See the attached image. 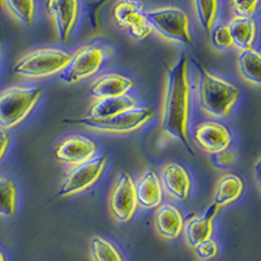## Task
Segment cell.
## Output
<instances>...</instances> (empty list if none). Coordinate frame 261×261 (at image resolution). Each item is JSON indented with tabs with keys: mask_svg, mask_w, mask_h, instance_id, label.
<instances>
[{
	"mask_svg": "<svg viewBox=\"0 0 261 261\" xmlns=\"http://www.w3.org/2000/svg\"><path fill=\"white\" fill-rule=\"evenodd\" d=\"M253 175H255L256 181H257L258 187L261 188V157L256 161L255 166H253Z\"/></svg>",
	"mask_w": 261,
	"mask_h": 261,
	"instance_id": "cell-33",
	"label": "cell"
},
{
	"mask_svg": "<svg viewBox=\"0 0 261 261\" xmlns=\"http://www.w3.org/2000/svg\"><path fill=\"white\" fill-rule=\"evenodd\" d=\"M113 18L120 29L137 41H144L153 29L146 20L143 3L137 0H119L113 7Z\"/></svg>",
	"mask_w": 261,
	"mask_h": 261,
	"instance_id": "cell-10",
	"label": "cell"
},
{
	"mask_svg": "<svg viewBox=\"0 0 261 261\" xmlns=\"http://www.w3.org/2000/svg\"><path fill=\"white\" fill-rule=\"evenodd\" d=\"M136 106L137 101L129 94L115 98H95L90 103L89 111L86 116L94 119L110 118V116L134 109Z\"/></svg>",
	"mask_w": 261,
	"mask_h": 261,
	"instance_id": "cell-19",
	"label": "cell"
},
{
	"mask_svg": "<svg viewBox=\"0 0 261 261\" xmlns=\"http://www.w3.org/2000/svg\"><path fill=\"white\" fill-rule=\"evenodd\" d=\"M107 166V155L94 157L85 163L73 166L65 175L58 192V197L77 195L90 188L102 176Z\"/></svg>",
	"mask_w": 261,
	"mask_h": 261,
	"instance_id": "cell-8",
	"label": "cell"
},
{
	"mask_svg": "<svg viewBox=\"0 0 261 261\" xmlns=\"http://www.w3.org/2000/svg\"><path fill=\"white\" fill-rule=\"evenodd\" d=\"M0 261H7L6 256H4V253L2 251H0Z\"/></svg>",
	"mask_w": 261,
	"mask_h": 261,
	"instance_id": "cell-35",
	"label": "cell"
},
{
	"mask_svg": "<svg viewBox=\"0 0 261 261\" xmlns=\"http://www.w3.org/2000/svg\"><path fill=\"white\" fill-rule=\"evenodd\" d=\"M231 132L225 124L214 120L201 122L193 130V141L202 151L208 154H214L231 144Z\"/></svg>",
	"mask_w": 261,
	"mask_h": 261,
	"instance_id": "cell-12",
	"label": "cell"
},
{
	"mask_svg": "<svg viewBox=\"0 0 261 261\" xmlns=\"http://www.w3.org/2000/svg\"><path fill=\"white\" fill-rule=\"evenodd\" d=\"M155 231L167 241H175L184 230V217L174 204H161L154 212Z\"/></svg>",
	"mask_w": 261,
	"mask_h": 261,
	"instance_id": "cell-16",
	"label": "cell"
},
{
	"mask_svg": "<svg viewBox=\"0 0 261 261\" xmlns=\"http://www.w3.org/2000/svg\"><path fill=\"white\" fill-rule=\"evenodd\" d=\"M153 116L154 111L150 107L136 106L110 118L94 119L89 116H80L74 119H64V123L80 124L89 129L107 132V134H129L148 124Z\"/></svg>",
	"mask_w": 261,
	"mask_h": 261,
	"instance_id": "cell-6",
	"label": "cell"
},
{
	"mask_svg": "<svg viewBox=\"0 0 261 261\" xmlns=\"http://www.w3.org/2000/svg\"><path fill=\"white\" fill-rule=\"evenodd\" d=\"M17 186L12 179L0 176V216L11 218L17 209Z\"/></svg>",
	"mask_w": 261,
	"mask_h": 261,
	"instance_id": "cell-23",
	"label": "cell"
},
{
	"mask_svg": "<svg viewBox=\"0 0 261 261\" xmlns=\"http://www.w3.org/2000/svg\"><path fill=\"white\" fill-rule=\"evenodd\" d=\"M211 41L212 45L218 50H227V48L232 47L231 37H230V33H228L226 25H218L212 29Z\"/></svg>",
	"mask_w": 261,
	"mask_h": 261,
	"instance_id": "cell-27",
	"label": "cell"
},
{
	"mask_svg": "<svg viewBox=\"0 0 261 261\" xmlns=\"http://www.w3.org/2000/svg\"><path fill=\"white\" fill-rule=\"evenodd\" d=\"M197 71V102L206 115L226 118L239 98V89L216 74L211 73L200 63L195 62Z\"/></svg>",
	"mask_w": 261,
	"mask_h": 261,
	"instance_id": "cell-2",
	"label": "cell"
},
{
	"mask_svg": "<svg viewBox=\"0 0 261 261\" xmlns=\"http://www.w3.org/2000/svg\"><path fill=\"white\" fill-rule=\"evenodd\" d=\"M110 0H94L88 4V17H89L90 25L93 29H97L99 21H98V13L105 7V4L109 3Z\"/></svg>",
	"mask_w": 261,
	"mask_h": 261,
	"instance_id": "cell-31",
	"label": "cell"
},
{
	"mask_svg": "<svg viewBox=\"0 0 261 261\" xmlns=\"http://www.w3.org/2000/svg\"><path fill=\"white\" fill-rule=\"evenodd\" d=\"M9 144H11V137H9L8 132L0 128V161L3 160V157L8 151Z\"/></svg>",
	"mask_w": 261,
	"mask_h": 261,
	"instance_id": "cell-32",
	"label": "cell"
},
{
	"mask_svg": "<svg viewBox=\"0 0 261 261\" xmlns=\"http://www.w3.org/2000/svg\"><path fill=\"white\" fill-rule=\"evenodd\" d=\"M191 116V83L188 76V57L180 55L176 63L166 67V84L162 106V130L179 140L190 154L195 155L188 139Z\"/></svg>",
	"mask_w": 261,
	"mask_h": 261,
	"instance_id": "cell-1",
	"label": "cell"
},
{
	"mask_svg": "<svg viewBox=\"0 0 261 261\" xmlns=\"http://www.w3.org/2000/svg\"><path fill=\"white\" fill-rule=\"evenodd\" d=\"M212 161H213V165L217 169H227L234 163L235 151L231 150L228 146V148L222 149V150L212 154Z\"/></svg>",
	"mask_w": 261,
	"mask_h": 261,
	"instance_id": "cell-30",
	"label": "cell"
},
{
	"mask_svg": "<svg viewBox=\"0 0 261 261\" xmlns=\"http://www.w3.org/2000/svg\"><path fill=\"white\" fill-rule=\"evenodd\" d=\"M195 255L199 260L208 261L213 260L218 255V243L214 239H206L195 247Z\"/></svg>",
	"mask_w": 261,
	"mask_h": 261,
	"instance_id": "cell-28",
	"label": "cell"
},
{
	"mask_svg": "<svg viewBox=\"0 0 261 261\" xmlns=\"http://www.w3.org/2000/svg\"><path fill=\"white\" fill-rule=\"evenodd\" d=\"M46 7L57 28L58 37L62 42H67L77 24L80 0H47Z\"/></svg>",
	"mask_w": 261,
	"mask_h": 261,
	"instance_id": "cell-13",
	"label": "cell"
},
{
	"mask_svg": "<svg viewBox=\"0 0 261 261\" xmlns=\"http://www.w3.org/2000/svg\"><path fill=\"white\" fill-rule=\"evenodd\" d=\"M90 255L93 261H124V257L118 247L102 237L92 238Z\"/></svg>",
	"mask_w": 261,
	"mask_h": 261,
	"instance_id": "cell-24",
	"label": "cell"
},
{
	"mask_svg": "<svg viewBox=\"0 0 261 261\" xmlns=\"http://www.w3.org/2000/svg\"><path fill=\"white\" fill-rule=\"evenodd\" d=\"M2 54H3V41H2V33H0V60H2Z\"/></svg>",
	"mask_w": 261,
	"mask_h": 261,
	"instance_id": "cell-34",
	"label": "cell"
},
{
	"mask_svg": "<svg viewBox=\"0 0 261 261\" xmlns=\"http://www.w3.org/2000/svg\"><path fill=\"white\" fill-rule=\"evenodd\" d=\"M135 83L124 74L109 72L101 74L90 85V95L94 98H115L127 95L134 89Z\"/></svg>",
	"mask_w": 261,
	"mask_h": 261,
	"instance_id": "cell-17",
	"label": "cell"
},
{
	"mask_svg": "<svg viewBox=\"0 0 261 261\" xmlns=\"http://www.w3.org/2000/svg\"><path fill=\"white\" fill-rule=\"evenodd\" d=\"M226 27L230 33L234 47L241 51L252 48L256 38V24L252 17L235 16L228 21Z\"/></svg>",
	"mask_w": 261,
	"mask_h": 261,
	"instance_id": "cell-20",
	"label": "cell"
},
{
	"mask_svg": "<svg viewBox=\"0 0 261 261\" xmlns=\"http://www.w3.org/2000/svg\"><path fill=\"white\" fill-rule=\"evenodd\" d=\"M161 183L165 192L178 201H187L192 191V178L183 165L169 162L162 167Z\"/></svg>",
	"mask_w": 261,
	"mask_h": 261,
	"instance_id": "cell-14",
	"label": "cell"
},
{
	"mask_svg": "<svg viewBox=\"0 0 261 261\" xmlns=\"http://www.w3.org/2000/svg\"><path fill=\"white\" fill-rule=\"evenodd\" d=\"M72 54L63 48L42 47L24 54L13 64V73L28 79L50 77L64 71Z\"/></svg>",
	"mask_w": 261,
	"mask_h": 261,
	"instance_id": "cell-4",
	"label": "cell"
},
{
	"mask_svg": "<svg viewBox=\"0 0 261 261\" xmlns=\"http://www.w3.org/2000/svg\"><path fill=\"white\" fill-rule=\"evenodd\" d=\"M220 206L213 202L206 211L200 216L190 217L186 222H184V237L186 242L190 247L195 248L196 246L201 242L211 239L213 235V220L216 214L218 213Z\"/></svg>",
	"mask_w": 261,
	"mask_h": 261,
	"instance_id": "cell-15",
	"label": "cell"
},
{
	"mask_svg": "<svg viewBox=\"0 0 261 261\" xmlns=\"http://www.w3.org/2000/svg\"><path fill=\"white\" fill-rule=\"evenodd\" d=\"M137 196L135 180L129 172L120 171L116 175L110 191L111 216L120 223L129 222L137 209Z\"/></svg>",
	"mask_w": 261,
	"mask_h": 261,
	"instance_id": "cell-9",
	"label": "cell"
},
{
	"mask_svg": "<svg viewBox=\"0 0 261 261\" xmlns=\"http://www.w3.org/2000/svg\"><path fill=\"white\" fill-rule=\"evenodd\" d=\"M43 94L38 86H9L0 92V128H16L36 109Z\"/></svg>",
	"mask_w": 261,
	"mask_h": 261,
	"instance_id": "cell-3",
	"label": "cell"
},
{
	"mask_svg": "<svg viewBox=\"0 0 261 261\" xmlns=\"http://www.w3.org/2000/svg\"><path fill=\"white\" fill-rule=\"evenodd\" d=\"M4 9V0H0V12Z\"/></svg>",
	"mask_w": 261,
	"mask_h": 261,
	"instance_id": "cell-36",
	"label": "cell"
},
{
	"mask_svg": "<svg viewBox=\"0 0 261 261\" xmlns=\"http://www.w3.org/2000/svg\"><path fill=\"white\" fill-rule=\"evenodd\" d=\"M196 15L200 27L206 33H211L216 24L218 15V0H193Z\"/></svg>",
	"mask_w": 261,
	"mask_h": 261,
	"instance_id": "cell-26",
	"label": "cell"
},
{
	"mask_svg": "<svg viewBox=\"0 0 261 261\" xmlns=\"http://www.w3.org/2000/svg\"><path fill=\"white\" fill-rule=\"evenodd\" d=\"M258 0H230V6L237 16L251 17L257 9Z\"/></svg>",
	"mask_w": 261,
	"mask_h": 261,
	"instance_id": "cell-29",
	"label": "cell"
},
{
	"mask_svg": "<svg viewBox=\"0 0 261 261\" xmlns=\"http://www.w3.org/2000/svg\"><path fill=\"white\" fill-rule=\"evenodd\" d=\"M151 29L163 38L181 45L191 46L193 42L190 29V18L186 11L178 7H163L145 12Z\"/></svg>",
	"mask_w": 261,
	"mask_h": 261,
	"instance_id": "cell-7",
	"label": "cell"
},
{
	"mask_svg": "<svg viewBox=\"0 0 261 261\" xmlns=\"http://www.w3.org/2000/svg\"><path fill=\"white\" fill-rule=\"evenodd\" d=\"M136 187L137 204L144 209H155L163 201V187L161 178L154 169H148L139 180L135 183Z\"/></svg>",
	"mask_w": 261,
	"mask_h": 261,
	"instance_id": "cell-18",
	"label": "cell"
},
{
	"mask_svg": "<svg viewBox=\"0 0 261 261\" xmlns=\"http://www.w3.org/2000/svg\"><path fill=\"white\" fill-rule=\"evenodd\" d=\"M113 57V48L102 42H93L81 46L72 54L71 62L59 77L65 84H76L92 77L101 71L105 63Z\"/></svg>",
	"mask_w": 261,
	"mask_h": 261,
	"instance_id": "cell-5",
	"label": "cell"
},
{
	"mask_svg": "<svg viewBox=\"0 0 261 261\" xmlns=\"http://www.w3.org/2000/svg\"><path fill=\"white\" fill-rule=\"evenodd\" d=\"M238 67L246 81L261 85V54L253 48L241 51L238 57Z\"/></svg>",
	"mask_w": 261,
	"mask_h": 261,
	"instance_id": "cell-22",
	"label": "cell"
},
{
	"mask_svg": "<svg viewBox=\"0 0 261 261\" xmlns=\"http://www.w3.org/2000/svg\"><path fill=\"white\" fill-rule=\"evenodd\" d=\"M4 8H7L21 24L30 27L34 22L37 11L36 0H4Z\"/></svg>",
	"mask_w": 261,
	"mask_h": 261,
	"instance_id": "cell-25",
	"label": "cell"
},
{
	"mask_svg": "<svg viewBox=\"0 0 261 261\" xmlns=\"http://www.w3.org/2000/svg\"><path fill=\"white\" fill-rule=\"evenodd\" d=\"M244 190V183L241 176L235 174H225L217 181L214 202L218 206L231 204L241 197Z\"/></svg>",
	"mask_w": 261,
	"mask_h": 261,
	"instance_id": "cell-21",
	"label": "cell"
},
{
	"mask_svg": "<svg viewBox=\"0 0 261 261\" xmlns=\"http://www.w3.org/2000/svg\"><path fill=\"white\" fill-rule=\"evenodd\" d=\"M98 145L84 135H69L58 144L55 157L63 165L77 166L95 157Z\"/></svg>",
	"mask_w": 261,
	"mask_h": 261,
	"instance_id": "cell-11",
	"label": "cell"
}]
</instances>
